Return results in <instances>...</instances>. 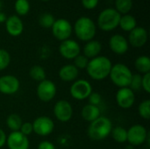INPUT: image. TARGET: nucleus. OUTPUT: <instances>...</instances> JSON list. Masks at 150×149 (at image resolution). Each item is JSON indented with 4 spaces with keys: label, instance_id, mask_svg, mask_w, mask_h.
Masks as SVG:
<instances>
[{
    "label": "nucleus",
    "instance_id": "f257e3e1",
    "mask_svg": "<svg viewBox=\"0 0 150 149\" xmlns=\"http://www.w3.org/2000/svg\"><path fill=\"white\" fill-rule=\"evenodd\" d=\"M112 67V61L108 57L98 55L89 60V63L85 69L91 79L95 81H101L109 76Z\"/></svg>",
    "mask_w": 150,
    "mask_h": 149
},
{
    "label": "nucleus",
    "instance_id": "f03ea898",
    "mask_svg": "<svg viewBox=\"0 0 150 149\" xmlns=\"http://www.w3.org/2000/svg\"><path fill=\"white\" fill-rule=\"evenodd\" d=\"M112 127V123L108 118L100 116L90 123L87 133L91 140L99 141L106 139L111 134Z\"/></svg>",
    "mask_w": 150,
    "mask_h": 149
},
{
    "label": "nucleus",
    "instance_id": "7ed1b4c3",
    "mask_svg": "<svg viewBox=\"0 0 150 149\" xmlns=\"http://www.w3.org/2000/svg\"><path fill=\"white\" fill-rule=\"evenodd\" d=\"M133 73L131 69L123 63L112 65L109 77L112 83L119 88H126L129 86Z\"/></svg>",
    "mask_w": 150,
    "mask_h": 149
},
{
    "label": "nucleus",
    "instance_id": "20e7f679",
    "mask_svg": "<svg viewBox=\"0 0 150 149\" xmlns=\"http://www.w3.org/2000/svg\"><path fill=\"white\" fill-rule=\"evenodd\" d=\"M74 31L79 40L87 42L93 40L96 35V25L91 18L81 17L76 21Z\"/></svg>",
    "mask_w": 150,
    "mask_h": 149
},
{
    "label": "nucleus",
    "instance_id": "39448f33",
    "mask_svg": "<svg viewBox=\"0 0 150 149\" xmlns=\"http://www.w3.org/2000/svg\"><path fill=\"white\" fill-rule=\"evenodd\" d=\"M120 18L121 14H120L115 9L107 8L101 11L98 15V25L103 31H112L119 26Z\"/></svg>",
    "mask_w": 150,
    "mask_h": 149
},
{
    "label": "nucleus",
    "instance_id": "423d86ee",
    "mask_svg": "<svg viewBox=\"0 0 150 149\" xmlns=\"http://www.w3.org/2000/svg\"><path fill=\"white\" fill-rule=\"evenodd\" d=\"M92 91L93 90L91 83L85 79L76 80L69 88L70 96L76 100L87 99Z\"/></svg>",
    "mask_w": 150,
    "mask_h": 149
},
{
    "label": "nucleus",
    "instance_id": "0eeeda50",
    "mask_svg": "<svg viewBox=\"0 0 150 149\" xmlns=\"http://www.w3.org/2000/svg\"><path fill=\"white\" fill-rule=\"evenodd\" d=\"M149 138V132L142 125L136 124L127 130V142L132 146H141Z\"/></svg>",
    "mask_w": 150,
    "mask_h": 149
},
{
    "label": "nucleus",
    "instance_id": "6e6552de",
    "mask_svg": "<svg viewBox=\"0 0 150 149\" xmlns=\"http://www.w3.org/2000/svg\"><path fill=\"white\" fill-rule=\"evenodd\" d=\"M56 92L57 88L55 83L51 80L47 79L40 82L36 89L37 97L40 101L45 103L50 102L52 99H54V97L56 95Z\"/></svg>",
    "mask_w": 150,
    "mask_h": 149
},
{
    "label": "nucleus",
    "instance_id": "1a4fd4ad",
    "mask_svg": "<svg viewBox=\"0 0 150 149\" xmlns=\"http://www.w3.org/2000/svg\"><path fill=\"white\" fill-rule=\"evenodd\" d=\"M33 133L39 136H48L54 129V123L51 118L47 116H40L32 123Z\"/></svg>",
    "mask_w": 150,
    "mask_h": 149
},
{
    "label": "nucleus",
    "instance_id": "9d476101",
    "mask_svg": "<svg viewBox=\"0 0 150 149\" xmlns=\"http://www.w3.org/2000/svg\"><path fill=\"white\" fill-rule=\"evenodd\" d=\"M51 28L53 35L60 41L69 40L72 33V25L65 18H59L55 20Z\"/></svg>",
    "mask_w": 150,
    "mask_h": 149
},
{
    "label": "nucleus",
    "instance_id": "9b49d317",
    "mask_svg": "<svg viewBox=\"0 0 150 149\" xmlns=\"http://www.w3.org/2000/svg\"><path fill=\"white\" fill-rule=\"evenodd\" d=\"M54 115L62 123L69 122L73 116V107L67 100H59L54 105Z\"/></svg>",
    "mask_w": 150,
    "mask_h": 149
},
{
    "label": "nucleus",
    "instance_id": "f8f14e48",
    "mask_svg": "<svg viewBox=\"0 0 150 149\" xmlns=\"http://www.w3.org/2000/svg\"><path fill=\"white\" fill-rule=\"evenodd\" d=\"M20 88L19 80L12 75H4L0 77V93L4 95H14Z\"/></svg>",
    "mask_w": 150,
    "mask_h": 149
},
{
    "label": "nucleus",
    "instance_id": "ddd939ff",
    "mask_svg": "<svg viewBox=\"0 0 150 149\" xmlns=\"http://www.w3.org/2000/svg\"><path fill=\"white\" fill-rule=\"evenodd\" d=\"M80 45L74 40H66L62 41L59 46V52L61 55L67 60H74L80 54Z\"/></svg>",
    "mask_w": 150,
    "mask_h": 149
},
{
    "label": "nucleus",
    "instance_id": "4468645a",
    "mask_svg": "<svg viewBox=\"0 0 150 149\" xmlns=\"http://www.w3.org/2000/svg\"><path fill=\"white\" fill-rule=\"evenodd\" d=\"M117 105L122 109L131 108L135 102V93L129 88H120L116 93Z\"/></svg>",
    "mask_w": 150,
    "mask_h": 149
},
{
    "label": "nucleus",
    "instance_id": "2eb2a0df",
    "mask_svg": "<svg viewBox=\"0 0 150 149\" xmlns=\"http://www.w3.org/2000/svg\"><path fill=\"white\" fill-rule=\"evenodd\" d=\"M9 149H28L29 139L19 131L11 132L6 138L5 143Z\"/></svg>",
    "mask_w": 150,
    "mask_h": 149
},
{
    "label": "nucleus",
    "instance_id": "dca6fc26",
    "mask_svg": "<svg viewBox=\"0 0 150 149\" xmlns=\"http://www.w3.org/2000/svg\"><path fill=\"white\" fill-rule=\"evenodd\" d=\"M128 44L134 47H142L148 41V32L145 28L136 26L131 32H129Z\"/></svg>",
    "mask_w": 150,
    "mask_h": 149
},
{
    "label": "nucleus",
    "instance_id": "f3484780",
    "mask_svg": "<svg viewBox=\"0 0 150 149\" xmlns=\"http://www.w3.org/2000/svg\"><path fill=\"white\" fill-rule=\"evenodd\" d=\"M109 47L114 54L121 55L127 52L129 44L124 36L120 34H114L109 40Z\"/></svg>",
    "mask_w": 150,
    "mask_h": 149
},
{
    "label": "nucleus",
    "instance_id": "a211bd4d",
    "mask_svg": "<svg viewBox=\"0 0 150 149\" xmlns=\"http://www.w3.org/2000/svg\"><path fill=\"white\" fill-rule=\"evenodd\" d=\"M5 28L7 32L13 37L19 36L24 31V25L22 20L16 15L7 18L5 21Z\"/></svg>",
    "mask_w": 150,
    "mask_h": 149
},
{
    "label": "nucleus",
    "instance_id": "6ab92c4d",
    "mask_svg": "<svg viewBox=\"0 0 150 149\" xmlns=\"http://www.w3.org/2000/svg\"><path fill=\"white\" fill-rule=\"evenodd\" d=\"M79 76V69L73 64H66L59 70V77L63 82H75Z\"/></svg>",
    "mask_w": 150,
    "mask_h": 149
},
{
    "label": "nucleus",
    "instance_id": "aec40b11",
    "mask_svg": "<svg viewBox=\"0 0 150 149\" xmlns=\"http://www.w3.org/2000/svg\"><path fill=\"white\" fill-rule=\"evenodd\" d=\"M102 50V45L98 40H91L87 41V43L83 47V55L88 59H93L99 55Z\"/></svg>",
    "mask_w": 150,
    "mask_h": 149
},
{
    "label": "nucleus",
    "instance_id": "412c9836",
    "mask_svg": "<svg viewBox=\"0 0 150 149\" xmlns=\"http://www.w3.org/2000/svg\"><path fill=\"white\" fill-rule=\"evenodd\" d=\"M81 115H82V118L85 121L91 123L101 116V111L98 106L88 104L83 107Z\"/></svg>",
    "mask_w": 150,
    "mask_h": 149
},
{
    "label": "nucleus",
    "instance_id": "4be33fe9",
    "mask_svg": "<svg viewBox=\"0 0 150 149\" xmlns=\"http://www.w3.org/2000/svg\"><path fill=\"white\" fill-rule=\"evenodd\" d=\"M134 67L139 74H148L150 73V59L147 55L139 56L134 61Z\"/></svg>",
    "mask_w": 150,
    "mask_h": 149
},
{
    "label": "nucleus",
    "instance_id": "5701e85b",
    "mask_svg": "<svg viewBox=\"0 0 150 149\" xmlns=\"http://www.w3.org/2000/svg\"><path fill=\"white\" fill-rule=\"evenodd\" d=\"M137 25L136 19L134 16L126 14L120 18L119 26L125 32H131L133 29H134Z\"/></svg>",
    "mask_w": 150,
    "mask_h": 149
},
{
    "label": "nucleus",
    "instance_id": "b1692460",
    "mask_svg": "<svg viewBox=\"0 0 150 149\" xmlns=\"http://www.w3.org/2000/svg\"><path fill=\"white\" fill-rule=\"evenodd\" d=\"M22 124H23V120L21 117L17 113H11L8 115L6 119V126L11 132L19 131Z\"/></svg>",
    "mask_w": 150,
    "mask_h": 149
},
{
    "label": "nucleus",
    "instance_id": "393cba45",
    "mask_svg": "<svg viewBox=\"0 0 150 149\" xmlns=\"http://www.w3.org/2000/svg\"><path fill=\"white\" fill-rule=\"evenodd\" d=\"M110 135L117 143L120 144L125 143L127 141V130L120 126L116 127H112Z\"/></svg>",
    "mask_w": 150,
    "mask_h": 149
},
{
    "label": "nucleus",
    "instance_id": "a878e982",
    "mask_svg": "<svg viewBox=\"0 0 150 149\" xmlns=\"http://www.w3.org/2000/svg\"><path fill=\"white\" fill-rule=\"evenodd\" d=\"M29 76L33 80L40 83L46 79L47 74H46V71L43 67H41L40 65H34L30 68Z\"/></svg>",
    "mask_w": 150,
    "mask_h": 149
},
{
    "label": "nucleus",
    "instance_id": "bb28decb",
    "mask_svg": "<svg viewBox=\"0 0 150 149\" xmlns=\"http://www.w3.org/2000/svg\"><path fill=\"white\" fill-rule=\"evenodd\" d=\"M116 11L120 14H127L133 7V0H116Z\"/></svg>",
    "mask_w": 150,
    "mask_h": 149
},
{
    "label": "nucleus",
    "instance_id": "cd10ccee",
    "mask_svg": "<svg viewBox=\"0 0 150 149\" xmlns=\"http://www.w3.org/2000/svg\"><path fill=\"white\" fill-rule=\"evenodd\" d=\"M14 8L16 12L20 16L26 15L30 11V4L28 0H16Z\"/></svg>",
    "mask_w": 150,
    "mask_h": 149
},
{
    "label": "nucleus",
    "instance_id": "c85d7f7f",
    "mask_svg": "<svg viewBox=\"0 0 150 149\" xmlns=\"http://www.w3.org/2000/svg\"><path fill=\"white\" fill-rule=\"evenodd\" d=\"M138 112L141 118L149 120L150 119V100H143L138 106Z\"/></svg>",
    "mask_w": 150,
    "mask_h": 149
},
{
    "label": "nucleus",
    "instance_id": "c756f323",
    "mask_svg": "<svg viewBox=\"0 0 150 149\" xmlns=\"http://www.w3.org/2000/svg\"><path fill=\"white\" fill-rule=\"evenodd\" d=\"M55 19L50 13H43L39 18V24L43 28H51Z\"/></svg>",
    "mask_w": 150,
    "mask_h": 149
},
{
    "label": "nucleus",
    "instance_id": "7c9ffc66",
    "mask_svg": "<svg viewBox=\"0 0 150 149\" xmlns=\"http://www.w3.org/2000/svg\"><path fill=\"white\" fill-rule=\"evenodd\" d=\"M142 76L141 74H133L130 83H129V88L134 91H138L142 89Z\"/></svg>",
    "mask_w": 150,
    "mask_h": 149
},
{
    "label": "nucleus",
    "instance_id": "2f4dec72",
    "mask_svg": "<svg viewBox=\"0 0 150 149\" xmlns=\"http://www.w3.org/2000/svg\"><path fill=\"white\" fill-rule=\"evenodd\" d=\"M11 63V55L5 49L0 48V71L5 69Z\"/></svg>",
    "mask_w": 150,
    "mask_h": 149
},
{
    "label": "nucleus",
    "instance_id": "473e14b6",
    "mask_svg": "<svg viewBox=\"0 0 150 149\" xmlns=\"http://www.w3.org/2000/svg\"><path fill=\"white\" fill-rule=\"evenodd\" d=\"M89 63V59L83 54H79L74 59V66L78 69H85Z\"/></svg>",
    "mask_w": 150,
    "mask_h": 149
},
{
    "label": "nucleus",
    "instance_id": "72a5a7b5",
    "mask_svg": "<svg viewBox=\"0 0 150 149\" xmlns=\"http://www.w3.org/2000/svg\"><path fill=\"white\" fill-rule=\"evenodd\" d=\"M88 100H89V104L90 105L98 106L101 104V102H102V97H101V95L99 93L92 91L90 94V96L88 97Z\"/></svg>",
    "mask_w": 150,
    "mask_h": 149
},
{
    "label": "nucleus",
    "instance_id": "f704fd0d",
    "mask_svg": "<svg viewBox=\"0 0 150 149\" xmlns=\"http://www.w3.org/2000/svg\"><path fill=\"white\" fill-rule=\"evenodd\" d=\"M19 132L21 133H23L24 135L25 136H29L32 134V133H33V125L31 122H23L20 129H19Z\"/></svg>",
    "mask_w": 150,
    "mask_h": 149
},
{
    "label": "nucleus",
    "instance_id": "c9c22d12",
    "mask_svg": "<svg viewBox=\"0 0 150 149\" xmlns=\"http://www.w3.org/2000/svg\"><path fill=\"white\" fill-rule=\"evenodd\" d=\"M142 89H143L145 90V92L150 93V73L145 74L142 76Z\"/></svg>",
    "mask_w": 150,
    "mask_h": 149
},
{
    "label": "nucleus",
    "instance_id": "e433bc0d",
    "mask_svg": "<svg viewBox=\"0 0 150 149\" xmlns=\"http://www.w3.org/2000/svg\"><path fill=\"white\" fill-rule=\"evenodd\" d=\"M99 0H82L83 6L87 10H92L98 4Z\"/></svg>",
    "mask_w": 150,
    "mask_h": 149
},
{
    "label": "nucleus",
    "instance_id": "4c0bfd02",
    "mask_svg": "<svg viewBox=\"0 0 150 149\" xmlns=\"http://www.w3.org/2000/svg\"><path fill=\"white\" fill-rule=\"evenodd\" d=\"M38 149H56V148L52 142L48 141H43L38 145Z\"/></svg>",
    "mask_w": 150,
    "mask_h": 149
},
{
    "label": "nucleus",
    "instance_id": "58836bf2",
    "mask_svg": "<svg viewBox=\"0 0 150 149\" xmlns=\"http://www.w3.org/2000/svg\"><path fill=\"white\" fill-rule=\"evenodd\" d=\"M6 138H7V136H6L4 131L2 128H0V148H2L5 145Z\"/></svg>",
    "mask_w": 150,
    "mask_h": 149
},
{
    "label": "nucleus",
    "instance_id": "ea45409f",
    "mask_svg": "<svg viewBox=\"0 0 150 149\" xmlns=\"http://www.w3.org/2000/svg\"><path fill=\"white\" fill-rule=\"evenodd\" d=\"M6 19H7L6 15H5L4 12L0 11V23H4V22H5V21H6Z\"/></svg>",
    "mask_w": 150,
    "mask_h": 149
},
{
    "label": "nucleus",
    "instance_id": "a19ab883",
    "mask_svg": "<svg viewBox=\"0 0 150 149\" xmlns=\"http://www.w3.org/2000/svg\"><path fill=\"white\" fill-rule=\"evenodd\" d=\"M2 5H3V4H2V1L0 0V11H1V9H2Z\"/></svg>",
    "mask_w": 150,
    "mask_h": 149
},
{
    "label": "nucleus",
    "instance_id": "79ce46f5",
    "mask_svg": "<svg viewBox=\"0 0 150 149\" xmlns=\"http://www.w3.org/2000/svg\"><path fill=\"white\" fill-rule=\"evenodd\" d=\"M42 1H45V2H47V1H50V0H42Z\"/></svg>",
    "mask_w": 150,
    "mask_h": 149
}]
</instances>
